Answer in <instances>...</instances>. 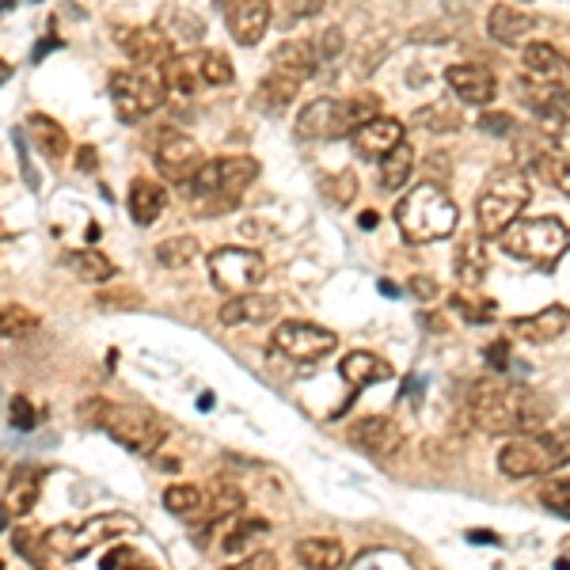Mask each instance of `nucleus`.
I'll use <instances>...</instances> for the list:
<instances>
[{"mask_svg": "<svg viewBox=\"0 0 570 570\" xmlns=\"http://www.w3.org/2000/svg\"><path fill=\"white\" fill-rule=\"evenodd\" d=\"M551 419V403L529 384L502 381V376H487L468 395V422L480 434L491 438H521L532 430H544Z\"/></svg>", "mask_w": 570, "mask_h": 570, "instance_id": "obj_1", "label": "nucleus"}, {"mask_svg": "<svg viewBox=\"0 0 570 570\" xmlns=\"http://www.w3.org/2000/svg\"><path fill=\"white\" fill-rule=\"evenodd\" d=\"M456 202L438 183H419L395 202V225L407 244H434L453 236L456 228Z\"/></svg>", "mask_w": 570, "mask_h": 570, "instance_id": "obj_2", "label": "nucleus"}, {"mask_svg": "<svg viewBox=\"0 0 570 570\" xmlns=\"http://www.w3.org/2000/svg\"><path fill=\"white\" fill-rule=\"evenodd\" d=\"M570 464V426L532 430L499 449V472L510 480H537Z\"/></svg>", "mask_w": 570, "mask_h": 570, "instance_id": "obj_3", "label": "nucleus"}, {"mask_svg": "<svg viewBox=\"0 0 570 570\" xmlns=\"http://www.w3.org/2000/svg\"><path fill=\"white\" fill-rule=\"evenodd\" d=\"M532 198V179L525 168H494L487 176L480 198H475V220H480V236H502L513 220L521 217V209Z\"/></svg>", "mask_w": 570, "mask_h": 570, "instance_id": "obj_4", "label": "nucleus"}, {"mask_svg": "<svg viewBox=\"0 0 570 570\" xmlns=\"http://www.w3.org/2000/svg\"><path fill=\"white\" fill-rule=\"evenodd\" d=\"M88 419L137 456H153L168 441V426L160 422V415H153L149 407H134V403L96 400L88 403Z\"/></svg>", "mask_w": 570, "mask_h": 570, "instance_id": "obj_5", "label": "nucleus"}, {"mask_svg": "<svg viewBox=\"0 0 570 570\" xmlns=\"http://www.w3.org/2000/svg\"><path fill=\"white\" fill-rule=\"evenodd\" d=\"M502 252L518 263H532L540 271H556L559 259L570 252V228L559 217H518L499 236Z\"/></svg>", "mask_w": 570, "mask_h": 570, "instance_id": "obj_6", "label": "nucleus"}, {"mask_svg": "<svg viewBox=\"0 0 570 570\" xmlns=\"http://www.w3.org/2000/svg\"><path fill=\"white\" fill-rule=\"evenodd\" d=\"M255 179H259V160H252V156H217V160H206V168L190 183L195 187V209L220 214V209L240 206L244 190Z\"/></svg>", "mask_w": 570, "mask_h": 570, "instance_id": "obj_7", "label": "nucleus"}, {"mask_svg": "<svg viewBox=\"0 0 570 570\" xmlns=\"http://www.w3.org/2000/svg\"><path fill=\"white\" fill-rule=\"evenodd\" d=\"M141 529L130 513H104V518H91L85 525H53L50 532H42V548L58 559H85L88 551H96L99 544H110L115 537Z\"/></svg>", "mask_w": 570, "mask_h": 570, "instance_id": "obj_8", "label": "nucleus"}, {"mask_svg": "<svg viewBox=\"0 0 570 570\" xmlns=\"http://www.w3.org/2000/svg\"><path fill=\"white\" fill-rule=\"evenodd\" d=\"M107 88L122 122H141V118H149L153 110H160L164 96H168L164 77H153V72H141V69H115Z\"/></svg>", "mask_w": 570, "mask_h": 570, "instance_id": "obj_9", "label": "nucleus"}, {"mask_svg": "<svg viewBox=\"0 0 570 570\" xmlns=\"http://www.w3.org/2000/svg\"><path fill=\"white\" fill-rule=\"evenodd\" d=\"M206 266H209V282L220 293H228V297L252 293L266 274L263 255L252 252V247H217V252H209Z\"/></svg>", "mask_w": 570, "mask_h": 570, "instance_id": "obj_10", "label": "nucleus"}, {"mask_svg": "<svg viewBox=\"0 0 570 570\" xmlns=\"http://www.w3.org/2000/svg\"><path fill=\"white\" fill-rule=\"evenodd\" d=\"M293 130H297L301 141H338V137H351L357 130L351 99H331V96L312 99V104L301 107Z\"/></svg>", "mask_w": 570, "mask_h": 570, "instance_id": "obj_11", "label": "nucleus"}, {"mask_svg": "<svg viewBox=\"0 0 570 570\" xmlns=\"http://www.w3.org/2000/svg\"><path fill=\"white\" fill-rule=\"evenodd\" d=\"M153 160H156V171L168 183H195L198 171L206 168V156H202L195 137L171 130V126L168 130H156Z\"/></svg>", "mask_w": 570, "mask_h": 570, "instance_id": "obj_12", "label": "nucleus"}, {"mask_svg": "<svg viewBox=\"0 0 570 570\" xmlns=\"http://www.w3.org/2000/svg\"><path fill=\"white\" fill-rule=\"evenodd\" d=\"M271 346L278 357H289V362H320L338 346L335 331L308 324V320H282L271 335Z\"/></svg>", "mask_w": 570, "mask_h": 570, "instance_id": "obj_13", "label": "nucleus"}, {"mask_svg": "<svg viewBox=\"0 0 570 570\" xmlns=\"http://www.w3.org/2000/svg\"><path fill=\"white\" fill-rule=\"evenodd\" d=\"M115 39L137 69H145V66L164 69L171 58H176V50H171L176 39H171L168 31H160V27H118Z\"/></svg>", "mask_w": 570, "mask_h": 570, "instance_id": "obj_14", "label": "nucleus"}, {"mask_svg": "<svg viewBox=\"0 0 570 570\" xmlns=\"http://www.w3.org/2000/svg\"><path fill=\"white\" fill-rule=\"evenodd\" d=\"M346 438H351L354 449H362L365 456H373V461H392V456L403 449V430L395 426L389 415L357 419Z\"/></svg>", "mask_w": 570, "mask_h": 570, "instance_id": "obj_15", "label": "nucleus"}, {"mask_svg": "<svg viewBox=\"0 0 570 570\" xmlns=\"http://www.w3.org/2000/svg\"><path fill=\"white\" fill-rule=\"evenodd\" d=\"M351 141H354V153L362 156V160L381 164L384 156H392L403 145V122L400 118L381 115V118H373V122L357 126V130L351 134Z\"/></svg>", "mask_w": 570, "mask_h": 570, "instance_id": "obj_16", "label": "nucleus"}, {"mask_svg": "<svg viewBox=\"0 0 570 570\" xmlns=\"http://www.w3.org/2000/svg\"><path fill=\"white\" fill-rule=\"evenodd\" d=\"M338 373H343L346 389H351V395H346L343 407H351V403L365 389H373V384H384V381H392V376H395L392 365L384 362V357L370 354V351H351V354L343 357V365H338Z\"/></svg>", "mask_w": 570, "mask_h": 570, "instance_id": "obj_17", "label": "nucleus"}, {"mask_svg": "<svg viewBox=\"0 0 570 570\" xmlns=\"http://www.w3.org/2000/svg\"><path fill=\"white\" fill-rule=\"evenodd\" d=\"M445 85L453 88L456 99H464L472 107H487L499 96V80H494V72L487 66H449Z\"/></svg>", "mask_w": 570, "mask_h": 570, "instance_id": "obj_18", "label": "nucleus"}, {"mask_svg": "<svg viewBox=\"0 0 570 570\" xmlns=\"http://www.w3.org/2000/svg\"><path fill=\"white\" fill-rule=\"evenodd\" d=\"M220 324L240 327V324H271L274 316H282V301L271 293H240V297H228L220 305Z\"/></svg>", "mask_w": 570, "mask_h": 570, "instance_id": "obj_19", "label": "nucleus"}, {"mask_svg": "<svg viewBox=\"0 0 570 570\" xmlns=\"http://www.w3.org/2000/svg\"><path fill=\"white\" fill-rule=\"evenodd\" d=\"M567 327H570V308H563V305H548L544 312H532V316H513L510 320V335L525 338V343H532V346L556 343Z\"/></svg>", "mask_w": 570, "mask_h": 570, "instance_id": "obj_20", "label": "nucleus"}, {"mask_svg": "<svg viewBox=\"0 0 570 570\" xmlns=\"http://www.w3.org/2000/svg\"><path fill=\"white\" fill-rule=\"evenodd\" d=\"M228 31L240 46H255L271 27V0H233L225 12Z\"/></svg>", "mask_w": 570, "mask_h": 570, "instance_id": "obj_21", "label": "nucleus"}, {"mask_svg": "<svg viewBox=\"0 0 570 570\" xmlns=\"http://www.w3.org/2000/svg\"><path fill=\"white\" fill-rule=\"evenodd\" d=\"M42 480H46V472L35 464H16L12 472H8V487H4L8 518H12V513L23 518V513L35 510V502H39V494H42Z\"/></svg>", "mask_w": 570, "mask_h": 570, "instance_id": "obj_22", "label": "nucleus"}, {"mask_svg": "<svg viewBox=\"0 0 570 570\" xmlns=\"http://www.w3.org/2000/svg\"><path fill=\"white\" fill-rule=\"evenodd\" d=\"M521 99L529 104V110H537L540 118H559L570 110V91L556 80H540V77H521L518 80Z\"/></svg>", "mask_w": 570, "mask_h": 570, "instance_id": "obj_23", "label": "nucleus"}, {"mask_svg": "<svg viewBox=\"0 0 570 570\" xmlns=\"http://www.w3.org/2000/svg\"><path fill=\"white\" fill-rule=\"evenodd\" d=\"M487 35L499 46H521L532 35V16L513 4H494L487 12Z\"/></svg>", "mask_w": 570, "mask_h": 570, "instance_id": "obj_24", "label": "nucleus"}, {"mask_svg": "<svg viewBox=\"0 0 570 570\" xmlns=\"http://www.w3.org/2000/svg\"><path fill=\"white\" fill-rule=\"evenodd\" d=\"M316 66H320V50L308 39H285L274 46V53H271V69L293 72V77H301V80H308L312 72H316Z\"/></svg>", "mask_w": 570, "mask_h": 570, "instance_id": "obj_25", "label": "nucleus"}, {"mask_svg": "<svg viewBox=\"0 0 570 570\" xmlns=\"http://www.w3.org/2000/svg\"><path fill=\"white\" fill-rule=\"evenodd\" d=\"M164 88L171 96H195V91L206 85V69H202V53H176L168 66L160 69Z\"/></svg>", "mask_w": 570, "mask_h": 570, "instance_id": "obj_26", "label": "nucleus"}, {"mask_svg": "<svg viewBox=\"0 0 570 570\" xmlns=\"http://www.w3.org/2000/svg\"><path fill=\"white\" fill-rule=\"evenodd\" d=\"M164 206H168V190H164L160 183H153V179L130 183V202H126V209H130L134 225H141V228L156 225V217L164 214Z\"/></svg>", "mask_w": 570, "mask_h": 570, "instance_id": "obj_27", "label": "nucleus"}, {"mask_svg": "<svg viewBox=\"0 0 570 570\" xmlns=\"http://www.w3.org/2000/svg\"><path fill=\"white\" fill-rule=\"evenodd\" d=\"M293 556H297V563L305 567V570H343V563H346L343 544H338V540H331V537H305V540H297Z\"/></svg>", "mask_w": 570, "mask_h": 570, "instance_id": "obj_28", "label": "nucleus"}, {"mask_svg": "<svg viewBox=\"0 0 570 570\" xmlns=\"http://www.w3.org/2000/svg\"><path fill=\"white\" fill-rule=\"evenodd\" d=\"M305 80L293 77V72H282V69H271L266 77L259 80V88H255V104L263 110H271V115H278L282 107H289L293 99H297V91Z\"/></svg>", "mask_w": 570, "mask_h": 570, "instance_id": "obj_29", "label": "nucleus"}, {"mask_svg": "<svg viewBox=\"0 0 570 570\" xmlns=\"http://www.w3.org/2000/svg\"><path fill=\"white\" fill-rule=\"evenodd\" d=\"M244 491L236 483H225V480H214V487L206 491V513H202V525L214 529L220 521L236 518L244 510Z\"/></svg>", "mask_w": 570, "mask_h": 570, "instance_id": "obj_30", "label": "nucleus"}, {"mask_svg": "<svg viewBox=\"0 0 570 570\" xmlns=\"http://www.w3.org/2000/svg\"><path fill=\"white\" fill-rule=\"evenodd\" d=\"M453 271H456V282H461V289H480L483 278H487V252H483L480 236H464L461 247H456Z\"/></svg>", "mask_w": 570, "mask_h": 570, "instance_id": "obj_31", "label": "nucleus"}, {"mask_svg": "<svg viewBox=\"0 0 570 570\" xmlns=\"http://www.w3.org/2000/svg\"><path fill=\"white\" fill-rule=\"evenodd\" d=\"M271 532L263 518H247V521H236V525H228L225 540H220V551H225L228 559H244L252 556V551H259V540Z\"/></svg>", "mask_w": 570, "mask_h": 570, "instance_id": "obj_32", "label": "nucleus"}, {"mask_svg": "<svg viewBox=\"0 0 570 570\" xmlns=\"http://www.w3.org/2000/svg\"><path fill=\"white\" fill-rule=\"evenodd\" d=\"M27 130H31L35 149H39L46 160H61V156L69 153V134L61 130V126L53 122V118L31 115V118H27Z\"/></svg>", "mask_w": 570, "mask_h": 570, "instance_id": "obj_33", "label": "nucleus"}, {"mask_svg": "<svg viewBox=\"0 0 570 570\" xmlns=\"http://www.w3.org/2000/svg\"><path fill=\"white\" fill-rule=\"evenodd\" d=\"M529 168L537 171L548 187H556L559 195L570 198V160L563 153H551V149H537L529 156Z\"/></svg>", "mask_w": 570, "mask_h": 570, "instance_id": "obj_34", "label": "nucleus"}, {"mask_svg": "<svg viewBox=\"0 0 570 570\" xmlns=\"http://www.w3.org/2000/svg\"><path fill=\"white\" fill-rule=\"evenodd\" d=\"M164 510L176 513L183 521H198L206 513V491H198L195 483H176L164 491Z\"/></svg>", "mask_w": 570, "mask_h": 570, "instance_id": "obj_35", "label": "nucleus"}, {"mask_svg": "<svg viewBox=\"0 0 570 570\" xmlns=\"http://www.w3.org/2000/svg\"><path fill=\"white\" fill-rule=\"evenodd\" d=\"M411 171H415V149L403 141L392 156L381 160V176H376V183H381L384 190H403L411 179Z\"/></svg>", "mask_w": 570, "mask_h": 570, "instance_id": "obj_36", "label": "nucleus"}, {"mask_svg": "<svg viewBox=\"0 0 570 570\" xmlns=\"http://www.w3.org/2000/svg\"><path fill=\"white\" fill-rule=\"evenodd\" d=\"M449 308H453L456 316H464L468 324H491V320L499 316L494 301L483 297L480 289H456L453 297H449Z\"/></svg>", "mask_w": 570, "mask_h": 570, "instance_id": "obj_37", "label": "nucleus"}, {"mask_svg": "<svg viewBox=\"0 0 570 570\" xmlns=\"http://www.w3.org/2000/svg\"><path fill=\"white\" fill-rule=\"evenodd\" d=\"M153 255H156V263H160V266L179 271V266L198 259V240H195V236H168V240H160L153 247Z\"/></svg>", "mask_w": 570, "mask_h": 570, "instance_id": "obj_38", "label": "nucleus"}, {"mask_svg": "<svg viewBox=\"0 0 570 570\" xmlns=\"http://www.w3.org/2000/svg\"><path fill=\"white\" fill-rule=\"evenodd\" d=\"M69 271L77 274V278L91 282V285L115 278V263H110L104 252H77V255L69 259Z\"/></svg>", "mask_w": 570, "mask_h": 570, "instance_id": "obj_39", "label": "nucleus"}, {"mask_svg": "<svg viewBox=\"0 0 570 570\" xmlns=\"http://www.w3.org/2000/svg\"><path fill=\"white\" fill-rule=\"evenodd\" d=\"M411 126H419V130L426 134H449L461 126V115H456L453 107H441V104H426L422 110L411 115Z\"/></svg>", "mask_w": 570, "mask_h": 570, "instance_id": "obj_40", "label": "nucleus"}, {"mask_svg": "<svg viewBox=\"0 0 570 570\" xmlns=\"http://www.w3.org/2000/svg\"><path fill=\"white\" fill-rule=\"evenodd\" d=\"M0 331H4V338H27V335H35V331H39V316H35L31 308H23V305H8Z\"/></svg>", "mask_w": 570, "mask_h": 570, "instance_id": "obj_41", "label": "nucleus"}, {"mask_svg": "<svg viewBox=\"0 0 570 570\" xmlns=\"http://www.w3.org/2000/svg\"><path fill=\"white\" fill-rule=\"evenodd\" d=\"M202 69H206V85H233V77H236L228 53H220V50L202 53Z\"/></svg>", "mask_w": 570, "mask_h": 570, "instance_id": "obj_42", "label": "nucleus"}, {"mask_svg": "<svg viewBox=\"0 0 570 570\" xmlns=\"http://www.w3.org/2000/svg\"><path fill=\"white\" fill-rule=\"evenodd\" d=\"M540 505L570 521V480H551L544 491H540Z\"/></svg>", "mask_w": 570, "mask_h": 570, "instance_id": "obj_43", "label": "nucleus"}, {"mask_svg": "<svg viewBox=\"0 0 570 570\" xmlns=\"http://www.w3.org/2000/svg\"><path fill=\"white\" fill-rule=\"evenodd\" d=\"M324 190L331 195V202L346 206V202H354V195H357V176L354 171H338V176L324 179Z\"/></svg>", "mask_w": 570, "mask_h": 570, "instance_id": "obj_44", "label": "nucleus"}, {"mask_svg": "<svg viewBox=\"0 0 570 570\" xmlns=\"http://www.w3.org/2000/svg\"><path fill=\"white\" fill-rule=\"evenodd\" d=\"M480 130L491 134V137H513L518 122H513V115H505V110H483V115H480Z\"/></svg>", "mask_w": 570, "mask_h": 570, "instance_id": "obj_45", "label": "nucleus"}, {"mask_svg": "<svg viewBox=\"0 0 570 570\" xmlns=\"http://www.w3.org/2000/svg\"><path fill=\"white\" fill-rule=\"evenodd\" d=\"M104 570H153V567H145L137 551H130V548H115V551H107Z\"/></svg>", "mask_w": 570, "mask_h": 570, "instance_id": "obj_46", "label": "nucleus"}, {"mask_svg": "<svg viewBox=\"0 0 570 570\" xmlns=\"http://www.w3.org/2000/svg\"><path fill=\"white\" fill-rule=\"evenodd\" d=\"M316 50H320V61L338 58V53L346 50V42H343V27H327V31L316 39Z\"/></svg>", "mask_w": 570, "mask_h": 570, "instance_id": "obj_47", "label": "nucleus"}, {"mask_svg": "<svg viewBox=\"0 0 570 570\" xmlns=\"http://www.w3.org/2000/svg\"><path fill=\"white\" fill-rule=\"evenodd\" d=\"M225 570H278V556H274V551H252V556L236 559V563Z\"/></svg>", "mask_w": 570, "mask_h": 570, "instance_id": "obj_48", "label": "nucleus"}, {"mask_svg": "<svg viewBox=\"0 0 570 570\" xmlns=\"http://www.w3.org/2000/svg\"><path fill=\"white\" fill-rule=\"evenodd\" d=\"M12 422L20 430H31L35 426V411H31V403H27L23 395H16V400H12Z\"/></svg>", "mask_w": 570, "mask_h": 570, "instance_id": "obj_49", "label": "nucleus"}, {"mask_svg": "<svg viewBox=\"0 0 570 570\" xmlns=\"http://www.w3.org/2000/svg\"><path fill=\"white\" fill-rule=\"evenodd\" d=\"M327 0H289V20H308L324 8Z\"/></svg>", "mask_w": 570, "mask_h": 570, "instance_id": "obj_50", "label": "nucleus"}, {"mask_svg": "<svg viewBox=\"0 0 570 570\" xmlns=\"http://www.w3.org/2000/svg\"><path fill=\"white\" fill-rule=\"evenodd\" d=\"M411 293L422 301H430V297H438V282L426 278V274H419V278H411Z\"/></svg>", "mask_w": 570, "mask_h": 570, "instance_id": "obj_51", "label": "nucleus"}, {"mask_svg": "<svg viewBox=\"0 0 570 570\" xmlns=\"http://www.w3.org/2000/svg\"><path fill=\"white\" fill-rule=\"evenodd\" d=\"M487 362H491V370H505V362H510V351H505V343H491V351H487Z\"/></svg>", "mask_w": 570, "mask_h": 570, "instance_id": "obj_52", "label": "nucleus"}, {"mask_svg": "<svg viewBox=\"0 0 570 570\" xmlns=\"http://www.w3.org/2000/svg\"><path fill=\"white\" fill-rule=\"evenodd\" d=\"M77 168L80 171H96V149H91V145H85V149L77 153Z\"/></svg>", "mask_w": 570, "mask_h": 570, "instance_id": "obj_53", "label": "nucleus"}, {"mask_svg": "<svg viewBox=\"0 0 570 570\" xmlns=\"http://www.w3.org/2000/svg\"><path fill=\"white\" fill-rule=\"evenodd\" d=\"M217 4H233V0H217Z\"/></svg>", "mask_w": 570, "mask_h": 570, "instance_id": "obj_54", "label": "nucleus"}]
</instances>
